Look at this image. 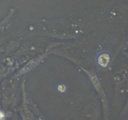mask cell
<instances>
[{
    "label": "cell",
    "mask_w": 128,
    "mask_h": 120,
    "mask_svg": "<svg viewBox=\"0 0 128 120\" xmlns=\"http://www.w3.org/2000/svg\"><path fill=\"white\" fill-rule=\"evenodd\" d=\"M86 72L88 74V76H90V78L91 80V81L92 82V84L94 85V86L95 87V88L97 89V90H100L101 88V83H100V81L99 80L98 78L96 76V74H95L94 72H92V71H86Z\"/></svg>",
    "instance_id": "3957f363"
},
{
    "label": "cell",
    "mask_w": 128,
    "mask_h": 120,
    "mask_svg": "<svg viewBox=\"0 0 128 120\" xmlns=\"http://www.w3.org/2000/svg\"><path fill=\"white\" fill-rule=\"evenodd\" d=\"M111 61L110 55L108 52H103L100 53L96 58L97 64L101 68H106L110 64Z\"/></svg>",
    "instance_id": "6da1fadb"
},
{
    "label": "cell",
    "mask_w": 128,
    "mask_h": 120,
    "mask_svg": "<svg viewBox=\"0 0 128 120\" xmlns=\"http://www.w3.org/2000/svg\"><path fill=\"white\" fill-rule=\"evenodd\" d=\"M41 59L42 58H41V57H40V58H38L36 59H34V60H31V61H30V62H29L27 64H26V66H25L21 70V72H20V74L25 73V72H28V71L32 70L33 68H34L35 66H36V65H37L40 61H41Z\"/></svg>",
    "instance_id": "7a4b0ae2"
},
{
    "label": "cell",
    "mask_w": 128,
    "mask_h": 120,
    "mask_svg": "<svg viewBox=\"0 0 128 120\" xmlns=\"http://www.w3.org/2000/svg\"><path fill=\"white\" fill-rule=\"evenodd\" d=\"M57 90L60 92H64L66 90V86L63 84H59L57 87Z\"/></svg>",
    "instance_id": "277c9868"
}]
</instances>
